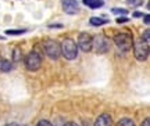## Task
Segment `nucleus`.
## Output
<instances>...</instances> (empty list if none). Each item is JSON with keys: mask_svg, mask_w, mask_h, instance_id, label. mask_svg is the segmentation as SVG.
Returning a JSON list of instances; mask_svg holds the SVG:
<instances>
[{"mask_svg": "<svg viewBox=\"0 0 150 126\" xmlns=\"http://www.w3.org/2000/svg\"><path fill=\"white\" fill-rule=\"evenodd\" d=\"M114 43H115V46H117L120 50H122V51H128L132 49L134 46V39H132V35L128 33V32H120L115 35L114 37Z\"/></svg>", "mask_w": 150, "mask_h": 126, "instance_id": "nucleus-1", "label": "nucleus"}, {"mask_svg": "<svg viewBox=\"0 0 150 126\" xmlns=\"http://www.w3.org/2000/svg\"><path fill=\"white\" fill-rule=\"evenodd\" d=\"M61 54L67 60H75L78 56V46L72 39H65L61 44Z\"/></svg>", "mask_w": 150, "mask_h": 126, "instance_id": "nucleus-2", "label": "nucleus"}, {"mask_svg": "<svg viewBox=\"0 0 150 126\" xmlns=\"http://www.w3.org/2000/svg\"><path fill=\"white\" fill-rule=\"evenodd\" d=\"M134 54L138 61H146L149 57V43L143 42V39L134 43Z\"/></svg>", "mask_w": 150, "mask_h": 126, "instance_id": "nucleus-3", "label": "nucleus"}, {"mask_svg": "<svg viewBox=\"0 0 150 126\" xmlns=\"http://www.w3.org/2000/svg\"><path fill=\"white\" fill-rule=\"evenodd\" d=\"M25 67L29 71H38V69L42 67V57L40 54L36 51H31L25 57Z\"/></svg>", "mask_w": 150, "mask_h": 126, "instance_id": "nucleus-4", "label": "nucleus"}, {"mask_svg": "<svg viewBox=\"0 0 150 126\" xmlns=\"http://www.w3.org/2000/svg\"><path fill=\"white\" fill-rule=\"evenodd\" d=\"M45 51L50 58L57 60L61 56V44H59L56 40H47L45 43Z\"/></svg>", "mask_w": 150, "mask_h": 126, "instance_id": "nucleus-5", "label": "nucleus"}, {"mask_svg": "<svg viewBox=\"0 0 150 126\" xmlns=\"http://www.w3.org/2000/svg\"><path fill=\"white\" fill-rule=\"evenodd\" d=\"M92 46L96 47L97 53H106V51H108V49H110V42H108L104 36L99 35V36H96L95 39H92Z\"/></svg>", "mask_w": 150, "mask_h": 126, "instance_id": "nucleus-6", "label": "nucleus"}, {"mask_svg": "<svg viewBox=\"0 0 150 126\" xmlns=\"http://www.w3.org/2000/svg\"><path fill=\"white\" fill-rule=\"evenodd\" d=\"M76 46L85 53L91 51L92 47H93V46H92V36L89 33H85V32L81 33L79 37H78V44H76Z\"/></svg>", "mask_w": 150, "mask_h": 126, "instance_id": "nucleus-7", "label": "nucleus"}, {"mask_svg": "<svg viewBox=\"0 0 150 126\" xmlns=\"http://www.w3.org/2000/svg\"><path fill=\"white\" fill-rule=\"evenodd\" d=\"M63 10L67 14H76L79 11V4L76 0H64L63 1Z\"/></svg>", "mask_w": 150, "mask_h": 126, "instance_id": "nucleus-8", "label": "nucleus"}, {"mask_svg": "<svg viewBox=\"0 0 150 126\" xmlns=\"http://www.w3.org/2000/svg\"><path fill=\"white\" fill-rule=\"evenodd\" d=\"M95 126H111V116L108 114H102L96 119Z\"/></svg>", "mask_w": 150, "mask_h": 126, "instance_id": "nucleus-9", "label": "nucleus"}, {"mask_svg": "<svg viewBox=\"0 0 150 126\" xmlns=\"http://www.w3.org/2000/svg\"><path fill=\"white\" fill-rule=\"evenodd\" d=\"M83 4L91 8H99L104 4V0H83Z\"/></svg>", "mask_w": 150, "mask_h": 126, "instance_id": "nucleus-10", "label": "nucleus"}, {"mask_svg": "<svg viewBox=\"0 0 150 126\" xmlns=\"http://www.w3.org/2000/svg\"><path fill=\"white\" fill-rule=\"evenodd\" d=\"M11 69H13V65H11L10 61H7V60H1V61H0V71L8 72Z\"/></svg>", "mask_w": 150, "mask_h": 126, "instance_id": "nucleus-11", "label": "nucleus"}, {"mask_svg": "<svg viewBox=\"0 0 150 126\" xmlns=\"http://www.w3.org/2000/svg\"><path fill=\"white\" fill-rule=\"evenodd\" d=\"M117 126H135V122L129 118H122L117 122Z\"/></svg>", "mask_w": 150, "mask_h": 126, "instance_id": "nucleus-12", "label": "nucleus"}, {"mask_svg": "<svg viewBox=\"0 0 150 126\" xmlns=\"http://www.w3.org/2000/svg\"><path fill=\"white\" fill-rule=\"evenodd\" d=\"M106 20H103V18H97V17H92L91 18V25L93 26H100V25H104L106 24Z\"/></svg>", "mask_w": 150, "mask_h": 126, "instance_id": "nucleus-13", "label": "nucleus"}, {"mask_svg": "<svg viewBox=\"0 0 150 126\" xmlns=\"http://www.w3.org/2000/svg\"><path fill=\"white\" fill-rule=\"evenodd\" d=\"M127 3L132 7H139V6L143 4V0H127Z\"/></svg>", "mask_w": 150, "mask_h": 126, "instance_id": "nucleus-14", "label": "nucleus"}, {"mask_svg": "<svg viewBox=\"0 0 150 126\" xmlns=\"http://www.w3.org/2000/svg\"><path fill=\"white\" fill-rule=\"evenodd\" d=\"M27 32V29H21V31H18V29H8V31H6V33L7 35H22V33H25Z\"/></svg>", "mask_w": 150, "mask_h": 126, "instance_id": "nucleus-15", "label": "nucleus"}, {"mask_svg": "<svg viewBox=\"0 0 150 126\" xmlns=\"http://www.w3.org/2000/svg\"><path fill=\"white\" fill-rule=\"evenodd\" d=\"M112 14H122V15H127L128 14V11L125 10V8H112Z\"/></svg>", "mask_w": 150, "mask_h": 126, "instance_id": "nucleus-16", "label": "nucleus"}, {"mask_svg": "<svg viewBox=\"0 0 150 126\" xmlns=\"http://www.w3.org/2000/svg\"><path fill=\"white\" fill-rule=\"evenodd\" d=\"M36 126H53V125H52V123H50L49 121H46V119H42V121L38 122Z\"/></svg>", "mask_w": 150, "mask_h": 126, "instance_id": "nucleus-17", "label": "nucleus"}, {"mask_svg": "<svg viewBox=\"0 0 150 126\" xmlns=\"http://www.w3.org/2000/svg\"><path fill=\"white\" fill-rule=\"evenodd\" d=\"M149 37H150V32L149 31H145V32H143V36H142V39H145L143 42L149 43Z\"/></svg>", "mask_w": 150, "mask_h": 126, "instance_id": "nucleus-18", "label": "nucleus"}, {"mask_svg": "<svg viewBox=\"0 0 150 126\" xmlns=\"http://www.w3.org/2000/svg\"><path fill=\"white\" fill-rule=\"evenodd\" d=\"M18 54H20V50H18V49L14 50V61H18V60H20V56H18Z\"/></svg>", "mask_w": 150, "mask_h": 126, "instance_id": "nucleus-19", "label": "nucleus"}, {"mask_svg": "<svg viewBox=\"0 0 150 126\" xmlns=\"http://www.w3.org/2000/svg\"><path fill=\"white\" fill-rule=\"evenodd\" d=\"M117 22H118V24H124V22H128V18H118Z\"/></svg>", "mask_w": 150, "mask_h": 126, "instance_id": "nucleus-20", "label": "nucleus"}, {"mask_svg": "<svg viewBox=\"0 0 150 126\" xmlns=\"http://www.w3.org/2000/svg\"><path fill=\"white\" fill-rule=\"evenodd\" d=\"M64 126H79V125H78L76 122H67Z\"/></svg>", "mask_w": 150, "mask_h": 126, "instance_id": "nucleus-21", "label": "nucleus"}, {"mask_svg": "<svg viewBox=\"0 0 150 126\" xmlns=\"http://www.w3.org/2000/svg\"><path fill=\"white\" fill-rule=\"evenodd\" d=\"M142 126H150V119L147 118V119H145V122L142 123Z\"/></svg>", "mask_w": 150, "mask_h": 126, "instance_id": "nucleus-22", "label": "nucleus"}, {"mask_svg": "<svg viewBox=\"0 0 150 126\" xmlns=\"http://www.w3.org/2000/svg\"><path fill=\"white\" fill-rule=\"evenodd\" d=\"M143 20H145V24H146V25H149V24H150V22H149V15H147V14L143 17Z\"/></svg>", "mask_w": 150, "mask_h": 126, "instance_id": "nucleus-23", "label": "nucleus"}, {"mask_svg": "<svg viewBox=\"0 0 150 126\" xmlns=\"http://www.w3.org/2000/svg\"><path fill=\"white\" fill-rule=\"evenodd\" d=\"M10 126H24V125H17V123H14V125H10Z\"/></svg>", "mask_w": 150, "mask_h": 126, "instance_id": "nucleus-24", "label": "nucleus"}]
</instances>
